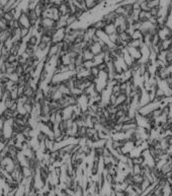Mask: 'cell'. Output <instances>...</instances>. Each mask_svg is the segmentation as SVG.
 <instances>
[{"mask_svg":"<svg viewBox=\"0 0 172 196\" xmlns=\"http://www.w3.org/2000/svg\"><path fill=\"white\" fill-rule=\"evenodd\" d=\"M3 136V130H0V137Z\"/></svg>","mask_w":172,"mask_h":196,"instance_id":"cell-25","label":"cell"},{"mask_svg":"<svg viewBox=\"0 0 172 196\" xmlns=\"http://www.w3.org/2000/svg\"><path fill=\"white\" fill-rule=\"evenodd\" d=\"M132 162L134 165H141L142 166L144 163H145V159H144L143 156H140V157H138V158L132 159Z\"/></svg>","mask_w":172,"mask_h":196,"instance_id":"cell-12","label":"cell"},{"mask_svg":"<svg viewBox=\"0 0 172 196\" xmlns=\"http://www.w3.org/2000/svg\"><path fill=\"white\" fill-rule=\"evenodd\" d=\"M127 102H129V98H128V95H126V93H121L120 95H118V98H116V106H121L123 104L127 103Z\"/></svg>","mask_w":172,"mask_h":196,"instance_id":"cell-4","label":"cell"},{"mask_svg":"<svg viewBox=\"0 0 172 196\" xmlns=\"http://www.w3.org/2000/svg\"><path fill=\"white\" fill-rule=\"evenodd\" d=\"M3 76H5V74H4L3 72L1 71V70H0V78H1V77H3Z\"/></svg>","mask_w":172,"mask_h":196,"instance_id":"cell-24","label":"cell"},{"mask_svg":"<svg viewBox=\"0 0 172 196\" xmlns=\"http://www.w3.org/2000/svg\"><path fill=\"white\" fill-rule=\"evenodd\" d=\"M99 73H100V70L98 69V67L97 66H94V67H92L90 69V75L91 76H93L94 78H96V77L99 75Z\"/></svg>","mask_w":172,"mask_h":196,"instance_id":"cell-14","label":"cell"},{"mask_svg":"<svg viewBox=\"0 0 172 196\" xmlns=\"http://www.w3.org/2000/svg\"><path fill=\"white\" fill-rule=\"evenodd\" d=\"M160 9H161V8H160V7L152 8V9L150 10L151 15H152V17H159V15H160Z\"/></svg>","mask_w":172,"mask_h":196,"instance_id":"cell-17","label":"cell"},{"mask_svg":"<svg viewBox=\"0 0 172 196\" xmlns=\"http://www.w3.org/2000/svg\"><path fill=\"white\" fill-rule=\"evenodd\" d=\"M18 22L20 24V28H26V29H31V20H29V17L27 15V13L24 10H22L20 17H18Z\"/></svg>","mask_w":172,"mask_h":196,"instance_id":"cell-2","label":"cell"},{"mask_svg":"<svg viewBox=\"0 0 172 196\" xmlns=\"http://www.w3.org/2000/svg\"><path fill=\"white\" fill-rule=\"evenodd\" d=\"M82 56H83V59L84 61H88V60H93L94 59L95 55L92 53V52L90 51V49H85L83 50V52H82Z\"/></svg>","mask_w":172,"mask_h":196,"instance_id":"cell-5","label":"cell"},{"mask_svg":"<svg viewBox=\"0 0 172 196\" xmlns=\"http://www.w3.org/2000/svg\"><path fill=\"white\" fill-rule=\"evenodd\" d=\"M83 66L86 68V69H89V70H90L91 68H92V67H94V66H95V64H94V61H93V60L84 61Z\"/></svg>","mask_w":172,"mask_h":196,"instance_id":"cell-15","label":"cell"},{"mask_svg":"<svg viewBox=\"0 0 172 196\" xmlns=\"http://www.w3.org/2000/svg\"><path fill=\"white\" fill-rule=\"evenodd\" d=\"M92 26L94 27V28L97 29V31H100V29H104L105 26H106V22H105L104 20L101 19L96 20L95 22H93Z\"/></svg>","mask_w":172,"mask_h":196,"instance_id":"cell-8","label":"cell"},{"mask_svg":"<svg viewBox=\"0 0 172 196\" xmlns=\"http://www.w3.org/2000/svg\"><path fill=\"white\" fill-rule=\"evenodd\" d=\"M148 5L151 9L155 7H160V0H150L148 1Z\"/></svg>","mask_w":172,"mask_h":196,"instance_id":"cell-13","label":"cell"},{"mask_svg":"<svg viewBox=\"0 0 172 196\" xmlns=\"http://www.w3.org/2000/svg\"><path fill=\"white\" fill-rule=\"evenodd\" d=\"M84 2H85V5L88 10H92L94 9L96 6H98L96 0H84Z\"/></svg>","mask_w":172,"mask_h":196,"instance_id":"cell-9","label":"cell"},{"mask_svg":"<svg viewBox=\"0 0 172 196\" xmlns=\"http://www.w3.org/2000/svg\"><path fill=\"white\" fill-rule=\"evenodd\" d=\"M103 31H104L108 36L112 35V34L118 33V32H116V24H107L106 26H105V28H104Z\"/></svg>","mask_w":172,"mask_h":196,"instance_id":"cell-6","label":"cell"},{"mask_svg":"<svg viewBox=\"0 0 172 196\" xmlns=\"http://www.w3.org/2000/svg\"><path fill=\"white\" fill-rule=\"evenodd\" d=\"M65 37H66V28L57 29L52 37V43L53 44H58V43L64 42Z\"/></svg>","mask_w":172,"mask_h":196,"instance_id":"cell-1","label":"cell"},{"mask_svg":"<svg viewBox=\"0 0 172 196\" xmlns=\"http://www.w3.org/2000/svg\"><path fill=\"white\" fill-rule=\"evenodd\" d=\"M168 154H169V156H170V159H169V162H171L172 163V149H170L168 150Z\"/></svg>","mask_w":172,"mask_h":196,"instance_id":"cell-22","label":"cell"},{"mask_svg":"<svg viewBox=\"0 0 172 196\" xmlns=\"http://www.w3.org/2000/svg\"><path fill=\"white\" fill-rule=\"evenodd\" d=\"M141 10H143V11H150L151 10V8L149 7V5H148V1H146L141 4Z\"/></svg>","mask_w":172,"mask_h":196,"instance_id":"cell-19","label":"cell"},{"mask_svg":"<svg viewBox=\"0 0 172 196\" xmlns=\"http://www.w3.org/2000/svg\"><path fill=\"white\" fill-rule=\"evenodd\" d=\"M3 17H4V19H5L6 20H7L8 24H9V22H12V20H14V19H14V17H13V14L10 12V11H7V12L4 13Z\"/></svg>","mask_w":172,"mask_h":196,"instance_id":"cell-16","label":"cell"},{"mask_svg":"<svg viewBox=\"0 0 172 196\" xmlns=\"http://www.w3.org/2000/svg\"><path fill=\"white\" fill-rule=\"evenodd\" d=\"M5 13V10H4V7L0 4V17H2Z\"/></svg>","mask_w":172,"mask_h":196,"instance_id":"cell-21","label":"cell"},{"mask_svg":"<svg viewBox=\"0 0 172 196\" xmlns=\"http://www.w3.org/2000/svg\"><path fill=\"white\" fill-rule=\"evenodd\" d=\"M97 67L100 71H105V70H106V67H107V64L105 62H102V63H100V64H98Z\"/></svg>","mask_w":172,"mask_h":196,"instance_id":"cell-20","label":"cell"},{"mask_svg":"<svg viewBox=\"0 0 172 196\" xmlns=\"http://www.w3.org/2000/svg\"><path fill=\"white\" fill-rule=\"evenodd\" d=\"M51 3L54 6H56V7H59L63 3H65V0H51Z\"/></svg>","mask_w":172,"mask_h":196,"instance_id":"cell-18","label":"cell"},{"mask_svg":"<svg viewBox=\"0 0 172 196\" xmlns=\"http://www.w3.org/2000/svg\"><path fill=\"white\" fill-rule=\"evenodd\" d=\"M128 52L130 53V55L134 58L135 61H140L142 59V52L141 49H138V48H134V47H127Z\"/></svg>","mask_w":172,"mask_h":196,"instance_id":"cell-3","label":"cell"},{"mask_svg":"<svg viewBox=\"0 0 172 196\" xmlns=\"http://www.w3.org/2000/svg\"><path fill=\"white\" fill-rule=\"evenodd\" d=\"M146 1H147V0H137V2L140 4V5H141L142 3H144V2H146Z\"/></svg>","mask_w":172,"mask_h":196,"instance_id":"cell-23","label":"cell"},{"mask_svg":"<svg viewBox=\"0 0 172 196\" xmlns=\"http://www.w3.org/2000/svg\"><path fill=\"white\" fill-rule=\"evenodd\" d=\"M131 38H132V40H143L144 35L140 29H135V31H133V33L131 34Z\"/></svg>","mask_w":172,"mask_h":196,"instance_id":"cell-7","label":"cell"},{"mask_svg":"<svg viewBox=\"0 0 172 196\" xmlns=\"http://www.w3.org/2000/svg\"><path fill=\"white\" fill-rule=\"evenodd\" d=\"M142 172H143V168H142L141 165H134L131 173H132L133 175H139V174L142 175Z\"/></svg>","mask_w":172,"mask_h":196,"instance_id":"cell-11","label":"cell"},{"mask_svg":"<svg viewBox=\"0 0 172 196\" xmlns=\"http://www.w3.org/2000/svg\"><path fill=\"white\" fill-rule=\"evenodd\" d=\"M144 176L143 175H141V174H139V175H133V177H132V180H133V185L134 184H142L143 183V181H144Z\"/></svg>","mask_w":172,"mask_h":196,"instance_id":"cell-10","label":"cell"}]
</instances>
